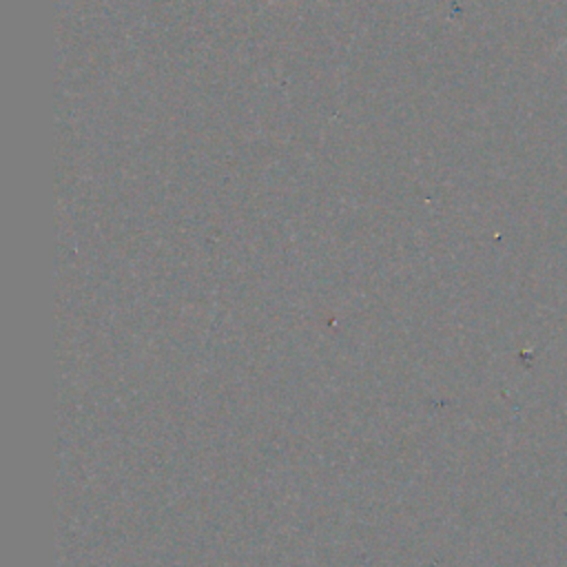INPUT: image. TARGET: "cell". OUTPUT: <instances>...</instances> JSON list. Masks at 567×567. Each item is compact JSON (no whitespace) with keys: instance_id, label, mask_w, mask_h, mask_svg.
<instances>
[{"instance_id":"1","label":"cell","mask_w":567,"mask_h":567,"mask_svg":"<svg viewBox=\"0 0 567 567\" xmlns=\"http://www.w3.org/2000/svg\"><path fill=\"white\" fill-rule=\"evenodd\" d=\"M563 47H567V38H565V40L558 44V49H563Z\"/></svg>"}]
</instances>
